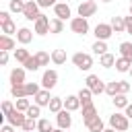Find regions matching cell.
I'll use <instances>...</instances> for the list:
<instances>
[{
  "label": "cell",
  "mask_w": 132,
  "mask_h": 132,
  "mask_svg": "<svg viewBox=\"0 0 132 132\" xmlns=\"http://www.w3.org/2000/svg\"><path fill=\"white\" fill-rule=\"evenodd\" d=\"M70 60H72V64H74L78 70L89 72V70L93 68V56H91V54H87V52H74Z\"/></svg>",
  "instance_id": "obj_1"
},
{
  "label": "cell",
  "mask_w": 132,
  "mask_h": 132,
  "mask_svg": "<svg viewBox=\"0 0 132 132\" xmlns=\"http://www.w3.org/2000/svg\"><path fill=\"white\" fill-rule=\"evenodd\" d=\"M107 122H109V126H111L113 130H118V132H126V130L130 128V118H128L126 113H120V111H113Z\"/></svg>",
  "instance_id": "obj_2"
},
{
  "label": "cell",
  "mask_w": 132,
  "mask_h": 132,
  "mask_svg": "<svg viewBox=\"0 0 132 132\" xmlns=\"http://www.w3.org/2000/svg\"><path fill=\"white\" fill-rule=\"evenodd\" d=\"M89 19H85V16H72L70 19V31L72 33H76V35H87L89 33Z\"/></svg>",
  "instance_id": "obj_3"
},
{
  "label": "cell",
  "mask_w": 132,
  "mask_h": 132,
  "mask_svg": "<svg viewBox=\"0 0 132 132\" xmlns=\"http://www.w3.org/2000/svg\"><path fill=\"white\" fill-rule=\"evenodd\" d=\"M105 85H107V82H103L97 74H89V76L85 78V87H89V89L93 91V95H101V93H105Z\"/></svg>",
  "instance_id": "obj_4"
},
{
  "label": "cell",
  "mask_w": 132,
  "mask_h": 132,
  "mask_svg": "<svg viewBox=\"0 0 132 132\" xmlns=\"http://www.w3.org/2000/svg\"><path fill=\"white\" fill-rule=\"evenodd\" d=\"M39 10H41V6H39L35 0H27V2H25V10H23V16H25L27 21L35 23V21H37V16L41 14Z\"/></svg>",
  "instance_id": "obj_5"
},
{
  "label": "cell",
  "mask_w": 132,
  "mask_h": 132,
  "mask_svg": "<svg viewBox=\"0 0 132 132\" xmlns=\"http://www.w3.org/2000/svg\"><path fill=\"white\" fill-rule=\"evenodd\" d=\"M50 21H52V19H50L47 14L41 12V14L37 16V21L33 23V31H35V35H41V37L47 35V33H50Z\"/></svg>",
  "instance_id": "obj_6"
},
{
  "label": "cell",
  "mask_w": 132,
  "mask_h": 132,
  "mask_svg": "<svg viewBox=\"0 0 132 132\" xmlns=\"http://www.w3.org/2000/svg\"><path fill=\"white\" fill-rule=\"evenodd\" d=\"M39 85L43 87V89H54L56 85H58V72L54 70V68H47L43 74H41V80H39Z\"/></svg>",
  "instance_id": "obj_7"
},
{
  "label": "cell",
  "mask_w": 132,
  "mask_h": 132,
  "mask_svg": "<svg viewBox=\"0 0 132 132\" xmlns=\"http://www.w3.org/2000/svg\"><path fill=\"white\" fill-rule=\"evenodd\" d=\"M93 33H95V37L97 39H103V41H107L116 31H113V27H111V23H99V25H95V29H93Z\"/></svg>",
  "instance_id": "obj_8"
},
{
  "label": "cell",
  "mask_w": 132,
  "mask_h": 132,
  "mask_svg": "<svg viewBox=\"0 0 132 132\" xmlns=\"http://www.w3.org/2000/svg\"><path fill=\"white\" fill-rule=\"evenodd\" d=\"M76 12H78V16H85V19L93 16V14L97 12V2H91V0H82V2L78 4Z\"/></svg>",
  "instance_id": "obj_9"
},
{
  "label": "cell",
  "mask_w": 132,
  "mask_h": 132,
  "mask_svg": "<svg viewBox=\"0 0 132 132\" xmlns=\"http://www.w3.org/2000/svg\"><path fill=\"white\" fill-rule=\"evenodd\" d=\"M25 76H27V68H25V66H16V68H12L10 74H8L10 85H25V82H27Z\"/></svg>",
  "instance_id": "obj_10"
},
{
  "label": "cell",
  "mask_w": 132,
  "mask_h": 132,
  "mask_svg": "<svg viewBox=\"0 0 132 132\" xmlns=\"http://www.w3.org/2000/svg\"><path fill=\"white\" fill-rule=\"evenodd\" d=\"M25 120H27V113H25V111H19L16 107H14V109L6 116V122H8V124H12L14 128H23Z\"/></svg>",
  "instance_id": "obj_11"
},
{
  "label": "cell",
  "mask_w": 132,
  "mask_h": 132,
  "mask_svg": "<svg viewBox=\"0 0 132 132\" xmlns=\"http://www.w3.org/2000/svg\"><path fill=\"white\" fill-rule=\"evenodd\" d=\"M80 109H82V124H85V126H89V124H91L95 118H99L95 103H87V105H82Z\"/></svg>",
  "instance_id": "obj_12"
},
{
  "label": "cell",
  "mask_w": 132,
  "mask_h": 132,
  "mask_svg": "<svg viewBox=\"0 0 132 132\" xmlns=\"http://www.w3.org/2000/svg\"><path fill=\"white\" fill-rule=\"evenodd\" d=\"M72 111H68L66 107L62 109V111H58L56 113V124H58V128H64V130H68L70 126H72V116H70Z\"/></svg>",
  "instance_id": "obj_13"
},
{
  "label": "cell",
  "mask_w": 132,
  "mask_h": 132,
  "mask_svg": "<svg viewBox=\"0 0 132 132\" xmlns=\"http://www.w3.org/2000/svg\"><path fill=\"white\" fill-rule=\"evenodd\" d=\"M54 14H56L58 19L66 21V19H72V8H70L68 2H58V4L54 6Z\"/></svg>",
  "instance_id": "obj_14"
},
{
  "label": "cell",
  "mask_w": 132,
  "mask_h": 132,
  "mask_svg": "<svg viewBox=\"0 0 132 132\" xmlns=\"http://www.w3.org/2000/svg\"><path fill=\"white\" fill-rule=\"evenodd\" d=\"M33 33H35V31H31L29 27H19V31H16V41H19L21 45H27V43L33 41Z\"/></svg>",
  "instance_id": "obj_15"
},
{
  "label": "cell",
  "mask_w": 132,
  "mask_h": 132,
  "mask_svg": "<svg viewBox=\"0 0 132 132\" xmlns=\"http://www.w3.org/2000/svg\"><path fill=\"white\" fill-rule=\"evenodd\" d=\"M50 101H52V93H50V89H43V87H41V91L33 97V103H37L39 107H47Z\"/></svg>",
  "instance_id": "obj_16"
},
{
  "label": "cell",
  "mask_w": 132,
  "mask_h": 132,
  "mask_svg": "<svg viewBox=\"0 0 132 132\" xmlns=\"http://www.w3.org/2000/svg\"><path fill=\"white\" fill-rule=\"evenodd\" d=\"M0 50H4V52H14L16 50V39L12 37V35H0Z\"/></svg>",
  "instance_id": "obj_17"
},
{
  "label": "cell",
  "mask_w": 132,
  "mask_h": 132,
  "mask_svg": "<svg viewBox=\"0 0 132 132\" xmlns=\"http://www.w3.org/2000/svg\"><path fill=\"white\" fill-rule=\"evenodd\" d=\"M64 107H66L68 111H76V109H80L82 105H80L78 95H66V99H64Z\"/></svg>",
  "instance_id": "obj_18"
},
{
  "label": "cell",
  "mask_w": 132,
  "mask_h": 132,
  "mask_svg": "<svg viewBox=\"0 0 132 132\" xmlns=\"http://www.w3.org/2000/svg\"><path fill=\"white\" fill-rule=\"evenodd\" d=\"M113 68H116L118 72H130V68H132V60L120 56V58H116V66H113Z\"/></svg>",
  "instance_id": "obj_19"
},
{
  "label": "cell",
  "mask_w": 132,
  "mask_h": 132,
  "mask_svg": "<svg viewBox=\"0 0 132 132\" xmlns=\"http://www.w3.org/2000/svg\"><path fill=\"white\" fill-rule=\"evenodd\" d=\"M111 103H113L116 109H126V105H128L130 101H128V95H126V93H118L116 97H111Z\"/></svg>",
  "instance_id": "obj_20"
},
{
  "label": "cell",
  "mask_w": 132,
  "mask_h": 132,
  "mask_svg": "<svg viewBox=\"0 0 132 132\" xmlns=\"http://www.w3.org/2000/svg\"><path fill=\"white\" fill-rule=\"evenodd\" d=\"M66 60H68V56H66V50H54V52H52V62H54L56 66H62V64H66Z\"/></svg>",
  "instance_id": "obj_21"
},
{
  "label": "cell",
  "mask_w": 132,
  "mask_h": 132,
  "mask_svg": "<svg viewBox=\"0 0 132 132\" xmlns=\"http://www.w3.org/2000/svg\"><path fill=\"white\" fill-rule=\"evenodd\" d=\"M111 27H113V31L116 33H126V21H124V16H111Z\"/></svg>",
  "instance_id": "obj_22"
},
{
  "label": "cell",
  "mask_w": 132,
  "mask_h": 132,
  "mask_svg": "<svg viewBox=\"0 0 132 132\" xmlns=\"http://www.w3.org/2000/svg\"><path fill=\"white\" fill-rule=\"evenodd\" d=\"M93 54L95 56H103V54H107V41H103V39H95V43H93Z\"/></svg>",
  "instance_id": "obj_23"
},
{
  "label": "cell",
  "mask_w": 132,
  "mask_h": 132,
  "mask_svg": "<svg viewBox=\"0 0 132 132\" xmlns=\"http://www.w3.org/2000/svg\"><path fill=\"white\" fill-rule=\"evenodd\" d=\"M99 66H103V68H113L116 66V56L113 54H103V56H99Z\"/></svg>",
  "instance_id": "obj_24"
},
{
  "label": "cell",
  "mask_w": 132,
  "mask_h": 132,
  "mask_svg": "<svg viewBox=\"0 0 132 132\" xmlns=\"http://www.w3.org/2000/svg\"><path fill=\"white\" fill-rule=\"evenodd\" d=\"M76 95H78V99H80V105L93 103V99H91V97H93V91H91L89 87H82V89H80V91H78Z\"/></svg>",
  "instance_id": "obj_25"
},
{
  "label": "cell",
  "mask_w": 132,
  "mask_h": 132,
  "mask_svg": "<svg viewBox=\"0 0 132 132\" xmlns=\"http://www.w3.org/2000/svg\"><path fill=\"white\" fill-rule=\"evenodd\" d=\"M12 56H14V60H16L19 64H23L25 60H29V58H31V54H29V50H27V47H16V50L12 52Z\"/></svg>",
  "instance_id": "obj_26"
},
{
  "label": "cell",
  "mask_w": 132,
  "mask_h": 132,
  "mask_svg": "<svg viewBox=\"0 0 132 132\" xmlns=\"http://www.w3.org/2000/svg\"><path fill=\"white\" fill-rule=\"evenodd\" d=\"M50 111L52 113H58V111H62L64 109V97H52V101H50Z\"/></svg>",
  "instance_id": "obj_27"
},
{
  "label": "cell",
  "mask_w": 132,
  "mask_h": 132,
  "mask_svg": "<svg viewBox=\"0 0 132 132\" xmlns=\"http://www.w3.org/2000/svg\"><path fill=\"white\" fill-rule=\"evenodd\" d=\"M64 31V21L62 19H58V16H54L52 21H50V33H62Z\"/></svg>",
  "instance_id": "obj_28"
},
{
  "label": "cell",
  "mask_w": 132,
  "mask_h": 132,
  "mask_svg": "<svg viewBox=\"0 0 132 132\" xmlns=\"http://www.w3.org/2000/svg\"><path fill=\"white\" fill-rule=\"evenodd\" d=\"M35 58H37L39 66H47L50 60H52V54H47L45 50H37V52H35Z\"/></svg>",
  "instance_id": "obj_29"
},
{
  "label": "cell",
  "mask_w": 132,
  "mask_h": 132,
  "mask_svg": "<svg viewBox=\"0 0 132 132\" xmlns=\"http://www.w3.org/2000/svg\"><path fill=\"white\" fill-rule=\"evenodd\" d=\"M37 132H54V126L47 118H39L37 120Z\"/></svg>",
  "instance_id": "obj_30"
},
{
  "label": "cell",
  "mask_w": 132,
  "mask_h": 132,
  "mask_svg": "<svg viewBox=\"0 0 132 132\" xmlns=\"http://www.w3.org/2000/svg\"><path fill=\"white\" fill-rule=\"evenodd\" d=\"M10 95L14 99H21V97H27V91H25V85H10Z\"/></svg>",
  "instance_id": "obj_31"
},
{
  "label": "cell",
  "mask_w": 132,
  "mask_h": 132,
  "mask_svg": "<svg viewBox=\"0 0 132 132\" xmlns=\"http://www.w3.org/2000/svg\"><path fill=\"white\" fill-rule=\"evenodd\" d=\"M87 128H89V132H103V130H105V122H103L101 118H95Z\"/></svg>",
  "instance_id": "obj_32"
},
{
  "label": "cell",
  "mask_w": 132,
  "mask_h": 132,
  "mask_svg": "<svg viewBox=\"0 0 132 132\" xmlns=\"http://www.w3.org/2000/svg\"><path fill=\"white\" fill-rule=\"evenodd\" d=\"M25 2H27V0H10V2H8V10H10V12H21V14H23Z\"/></svg>",
  "instance_id": "obj_33"
},
{
  "label": "cell",
  "mask_w": 132,
  "mask_h": 132,
  "mask_svg": "<svg viewBox=\"0 0 132 132\" xmlns=\"http://www.w3.org/2000/svg\"><path fill=\"white\" fill-rule=\"evenodd\" d=\"M120 56L132 60V41H122L120 43Z\"/></svg>",
  "instance_id": "obj_34"
},
{
  "label": "cell",
  "mask_w": 132,
  "mask_h": 132,
  "mask_svg": "<svg viewBox=\"0 0 132 132\" xmlns=\"http://www.w3.org/2000/svg\"><path fill=\"white\" fill-rule=\"evenodd\" d=\"M23 66L29 70V72H35V70H39V62H37V58H35V54L29 58V60H25L23 62Z\"/></svg>",
  "instance_id": "obj_35"
},
{
  "label": "cell",
  "mask_w": 132,
  "mask_h": 132,
  "mask_svg": "<svg viewBox=\"0 0 132 132\" xmlns=\"http://www.w3.org/2000/svg\"><path fill=\"white\" fill-rule=\"evenodd\" d=\"M25 91H27V97H35L41 91V85H37V82H25Z\"/></svg>",
  "instance_id": "obj_36"
},
{
  "label": "cell",
  "mask_w": 132,
  "mask_h": 132,
  "mask_svg": "<svg viewBox=\"0 0 132 132\" xmlns=\"http://www.w3.org/2000/svg\"><path fill=\"white\" fill-rule=\"evenodd\" d=\"M118 93H120V85H118V80H111V82H107V85H105V95L116 97Z\"/></svg>",
  "instance_id": "obj_37"
},
{
  "label": "cell",
  "mask_w": 132,
  "mask_h": 132,
  "mask_svg": "<svg viewBox=\"0 0 132 132\" xmlns=\"http://www.w3.org/2000/svg\"><path fill=\"white\" fill-rule=\"evenodd\" d=\"M14 107H16L19 111H25V113H27V109L31 107V101H29V97H21V99H16Z\"/></svg>",
  "instance_id": "obj_38"
},
{
  "label": "cell",
  "mask_w": 132,
  "mask_h": 132,
  "mask_svg": "<svg viewBox=\"0 0 132 132\" xmlns=\"http://www.w3.org/2000/svg\"><path fill=\"white\" fill-rule=\"evenodd\" d=\"M0 27H2V33H4V35H16V31H19L12 21H8V23H4V25H0Z\"/></svg>",
  "instance_id": "obj_39"
},
{
  "label": "cell",
  "mask_w": 132,
  "mask_h": 132,
  "mask_svg": "<svg viewBox=\"0 0 132 132\" xmlns=\"http://www.w3.org/2000/svg\"><path fill=\"white\" fill-rule=\"evenodd\" d=\"M23 130H25V132H33V130H37V120L27 116V120H25V124H23Z\"/></svg>",
  "instance_id": "obj_40"
},
{
  "label": "cell",
  "mask_w": 132,
  "mask_h": 132,
  "mask_svg": "<svg viewBox=\"0 0 132 132\" xmlns=\"http://www.w3.org/2000/svg\"><path fill=\"white\" fill-rule=\"evenodd\" d=\"M27 116H29V118H35V120H39V116H41V107H39L37 103H31V107L27 109Z\"/></svg>",
  "instance_id": "obj_41"
},
{
  "label": "cell",
  "mask_w": 132,
  "mask_h": 132,
  "mask_svg": "<svg viewBox=\"0 0 132 132\" xmlns=\"http://www.w3.org/2000/svg\"><path fill=\"white\" fill-rule=\"evenodd\" d=\"M12 109H14V103H12V101H8V99H4V101H2V116L6 118Z\"/></svg>",
  "instance_id": "obj_42"
},
{
  "label": "cell",
  "mask_w": 132,
  "mask_h": 132,
  "mask_svg": "<svg viewBox=\"0 0 132 132\" xmlns=\"http://www.w3.org/2000/svg\"><path fill=\"white\" fill-rule=\"evenodd\" d=\"M35 2H37V4L41 6V8H50V6L54 8V6L58 4V0H35Z\"/></svg>",
  "instance_id": "obj_43"
},
{
  "label": "cell",
  "mask_w": 132,
  "mask_h": 132,
  "mask_svg": "<svg viewBox=\"0 0 132 132\" xmlns=\"http://www.w3.org/2000/svg\"><path fill=\"white\" fill-rule=\"evenodd\" d=\"M8 21H12L10 19V10H0V25H4Z\"/></svg>",
  "instance_id": "obj_44"
},
{
  "label": "cell",
  "mask_w": 132,
  "mask_h": 132,
  "mask_svg": "<svg viewBox=\"0 0 132 132\" xmlns=\"http://www.w3.org/2000/svg\"><path fill=\"white\" fill-rule=\"evenodd\" d=\"M118 85H120V93H126V95H128V91H130V82H128V80H118Z\"/></svg>",
  "instance_id": "obj_45"
},
{
  "label": "cell",
  "mask_w": 132,
  "mask_h": 132,
  "mask_svg": "<svg viewBox=\"0 0 132 132\" xmlns=\"http://www.w3.org/2000/svg\"><path fill=\"white\" fill-rule=\"evenodd\" d=\"M124 21H126V33H128V35H132V14L124 16Z\"/></svg>",
  "instance_id": "obj_46"
},
{
  "label": "cell",
  "mask_w": 132,
  "mask_h": 132,
  "mask_svg": "<svg viewBox=\"0 0 132 132\" xmlns=\"http://www.w3.org/2000/svg\"><path fill=\"white\" fill-rule=\"evenodd\" d=\"M8 64V52L0 50V66H6Z\"/></svg>",
  "instance_id": "obj_47"
},
{
  "label": "cell",
  "mask_w": 132,
  "mask_h": 132,
  "mask_svg": "<svg viewBox=\"0 0 132 132\" xmlns=\"http://www.w3.org/2000/svg\"><path fill=\"white\" fill-rule=\"evenodd\" d=\"M0 132H14V126H12V124H4V126L0 128Z\"/></svg>",
  "instance_id": "obj_48"
},
{
  "label": "cell",
  "mask_w": 132,
  "mask_h": 132,
  "mask_svg": "<svg viewBox=\"0 0 132 132\" xmlns=\"http://www.w3.org/2000/svg\"><path fill=\"white\" fill-rule=\"evenodd\" d=\"M124 113H126V116H128V118L132 120V103H128V105H126V109H124Z\"/></svg>",
  "instance_id": "obj_49"
},
{
  "label": "cell",
  "mask_w": 132,
  "mask_h": 132,
  "mask_svg": "<svg viewBox=\"0 0 132 132\" xmlns=\"http://www.w3.org/2000/svg\"><path fill=\"white\" fill-rule=\"evenodd\" d=\"M103 132H118V130H113V128H111V126H109V128H105V130H103Z\"/></svg>",
  "instance_id": "obj_50"
},
{
  "label": "cell",
  "mask_w": 132,
  "mask_h": 132,
  "mask_svg": "<svg viewBox=\"0 0 132 132\" xmlns=\"http://www.w3.org/2000/svg\"><path fill=\"white\" fill-rule=\"evenodd\" d=\"M54 132H66L64 128H54Z\"/></svg>",
  "instance_id": "obj_51"
},
{
  "label": "cell",
  "mask_w": 132,
  "mask_h": 132,
  "mask_svg": "<svg viewBox=\"0 0 132 132\" xmlns=\"http://www.w3.org/2000/svg\"><path fill=\"white\" fill-rule=\"evenodd\" d=\"M101 2H105V4H109V2H111V0H101Z\"/></svg>",
  "instance_id": "obj_52"
},
{
  "label": "cell",
  "mask_w": 132,
  "mask_h": 132,
  "mask_svg": "<svg viewBox=\"0 0 132 132\" xmlns=\"http://www.w3.org/2000/svg\"><path fill=\"white\" fill-rule=\"evenodd\" d=\"M128 74H130V76H132V68H130V72H128Z\"/></svg>",
  "instance_id": "obj_53"
},
{
  "label": "cell",
  "mask_w": 132,
  "mask_h": 132,
  "mask_svg": "<svg viewBox=\"0 0 132 132\" xmlns=\"http://www.w3.org/2000/svg\"><path fill=\"white\" fill-rule=\"evenodd\" d=\"M130 14H132V6H130Z\"/></svg>",
  "instance_id": "obj_54"
},
{
  "label": "cell",
  "mask_w": 132,
  "mask_h": 132,
  "mask_svg": "<svg viewBox=\"0 0 132 132\" xmlns=\"http://www.w3.org/2000/svg\"><path fill=\"white\" fill-rule=\"evenodd\" d=\"M60 2H68V0H60Z\"/></svg>",
  "instance_id": "obj_55"
},
{
  "label": "cell",
  "mask_w": 132,
  "mask_h": 132,
  "mask_svg": "<svg viewBox=\"0 0 132 132\" xmlns=\"http://www.w3.org/2000/svg\"><path fill=\"white\" fill-rule=\"evenodd\" d=\"M130 6H132V0H130Z\"/></svg>",
  "instance_id": "obj_56"
},
{
  "label": "cell",
  "mask_w": 132,
  "mask_h": 132,
  "mask_svg": "<svg viewBox=\"0 0 132 132\" xmlns=\"http://www.w3.org/2000/svg\"><path fill=\"white\" fill-rule=\"evenodd\" d=\"M91 2H95V0H91Z\"/></svg>",
  "instance_id": "obj_57"
},
{
  "label": "cell",
  "mask_w": 132,
  "mask_h": 132,
  "mask_svg": "<svg viewBox=\"0 0 132 132\" xmlns=\"http://www.w3.org/2000/svg\"><path fill=\"white\" fill-rule=\"evenodd\" d=\"M33 132H37V130H33Z\"/></svg>",
  "instance_id": "obj_58"
}]
</instances>
